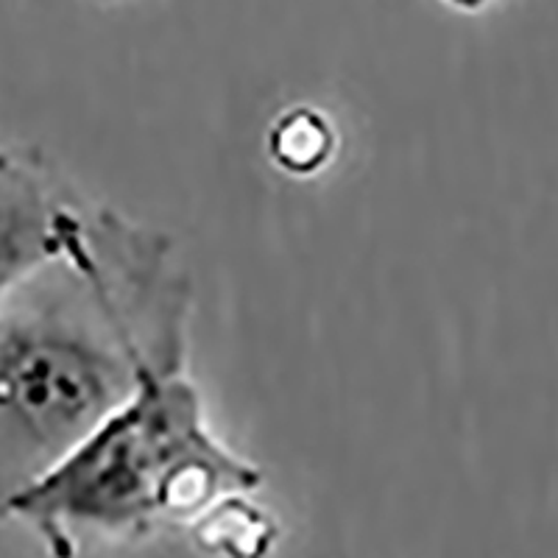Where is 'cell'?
Returning a JSON list of instances; mask_svg holds the SVG:
<instances>
[{
  "instance_id": "obj_5",
  "label": "cell",
  "mask_w": 558,
  "mask_h": 558,
  "mask_svg": "<svg viewBox=\"0 0 558 558\" xmlns=\"http://www.w3.org/2000/svg\"><path fill=\"white\" fill-rule=\"evenodd\" d=\"M438 3H445L447 9L458 14H483L486 9H492L497 0H438Z\"/></svg>"
},
{
  "instance_id": "obj_6",
  "label": "cell",
  "mask_w": 558,
  "mask_h": 558,
  "mask_svg": "<svg viewBox=\"0 0 558 558\" xmlns=\"http://www.w3.org/2000/svg\"><path fill=\"white\" fill-rule=\"evenodd\" d=\"M20 154H23V146H0V182L9 177V171L14 168Z\"/></svg>"
},
{
  "instance_id": "obj_4",
  "label": "cell",
  "mask_w": 558,
  "mask_h": 558,
  "mask_svg": "<svg viewBox=\"0 0 558 558\" xmlns=\"http://www.w3.org/2000/svg\"><path fill=\"white\" fill-rule=\"evenodd\" d=\"M274 168L288 177L311 179L330 166L338 151V132L330 114L316 107H291L277 114L266 134Z\"/></svg>"
},
{
  "instance_id": "obj_2",
  "label": "cell",
  "mask_w": 558,
  "mask_h": 558,
  "mask_svg": "<svg viewBox=\"0 0 558 558\" xmlns=\"http://www.w3.org/2000/svg\"><path fill=\"white\" fill-rule=\"evenodd\" d=\"M263 486L257 463L213 433L187 366L154 368L57 466L0 506L51 556L159 531L193 533L232 497Z\"/></svg>"
},
{
  "instance_id": "obj_1",
  "label": "cell",
  "mask_w": 558,
  "mask_h": 558,
  "mask_svg": "<svg viewBox=\"0 0 558 558\" xmlns=\"http://www.w3.org/2000/svg\"><path fill=\"white\" fill-rule=\"evenodd\" d=\"M193 282L171 238L89 207L0 299V506L57 466L154 368L187 366Z\"/></svg>"
},
{
  "instance_id": "obj_3",
  "label": "cell",
  "mask_w": 558,
  "mask_h": 558,
  "mask_svg": "<svg viewBox=\"0 0 558 558\" xmlns=\"http://www.w3.org/2000/svg\"><path fill=\"white\" fill-rule=\"evenodd\" d=\"M87 209L37 148L23 146L0 182V299L73 243Z\"/></svg>"
}]
</instances>
